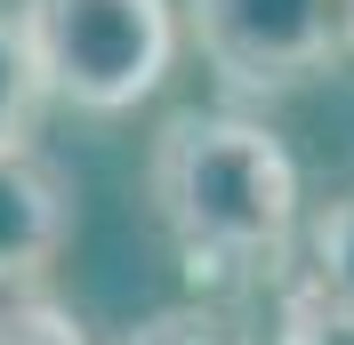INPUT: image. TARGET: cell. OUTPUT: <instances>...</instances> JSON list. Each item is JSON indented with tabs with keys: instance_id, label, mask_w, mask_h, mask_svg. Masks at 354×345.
<instances>
[{
	"instance_id": "obj_1",
	"label": "cell",
	"mask_w": 354,
	"mask_h": 345,
	"mask_svg": "<svg viewBox=\"0 0 354 345\" xmlns=\"http://www.w3.org/2000/svg\"><path fill=\"white\" fill-rule=\"evenodd\" d=\"M145 201L194 273H274L298 225V161L250 112L185 105L145 145Z\"/></svg>"
},
{
	"instance_id": "obj_2",
	"label": "cell",
	"mask_w": 354,
	"mask_h": 345,
	"mask_svg": "<svg viewBox=\"0 0 354 345\" xmlns=\"http://www.w3.org/2000/svg\"><path fill=\"white\" fill-rule=\"evenodd\" d=\"M17 24L41 72V97L88 121L137 112L169 81L177 41H185L177 0H17Z\"/></svg>"
},
{
	"instance_id": "obj_3",
	"label": "cell",
	"mask_w": 354,
	"mask_h": 345,
	"mask_svg": "<svg viewBox=\"0 0 354 345\" xmlns=\"http://www.w3.org/2000/svg\"><path fill=\"white\" fill-rule=\"evenodd\" d=\"M201 65L242 97H290L346 57V0H185Z\"/></svg>"
},
{
	"instance_id": "obj_4",
	"label": "cell",
	"mask_w": 354,
	"mask_h": 345,
	"mask_svg": "<svg viewBox=\"0 0 354 345\" xmlns=\"http://www.w3.org/2000/svg\"><path fill=\"white\" fill-rule=\"evenodd\" d=\"M73 241V177L48 152H0V289H32Z\"/></svg>"
},
{
	"instance_id": "obj_5",
	"label": "cell",
	"mask_w": 354,
	"mask_h": 345,
	"mask_svg": "<svg viewBox=\"0 0 354 345\" xmlns=\"http://www.w3.org/2000/svg\"><path fill=\"white\" fill-rule=\"evenodd\" d=\"M306 329H354V185L306 225V289H298Z\"/></svg>"
},
{
	"instance_id": "obj_6",
	"label": "cell",
	"mask_w": 354,
	"mask_h": 345,
	"mask_svg": "<svg viewBox=\"0 0 354 345\" xmlns=\"http://www.w3.org/2000/svg\"><path fill=\"white\" fill-rule=\"evenodd\" d=\"M32 112H41V72H32L17 8H0V152L32 145Z\"/></svg>"
},
{
	"instance_id": "obj_7",
	"label": "cell",
	"mask_w": 354,
	"mask_h": 345,
	"mask_svg": "<svg viewBox=\"0 0 354 345\" xmlns=\"http://www.w3.org/2000/svg\"><path fill=\"white\" fill-rule=\"evenodd\" d=\"M0 345H88L81 313L41 289H17V297H0Z\"/></svg>"
},
{
	"instance_id": "obj_8",
	"label": "cell",
	"mask_w": 354,
	"mask_h": 345,
	"mask_svg": "<svg viewBox=\"0 0 354 345\" xmlns=\"http://www.w3.org/2000/svg\"><path fill=\"white\" fill-rule=\"evenodd\" d=\"M121 345H242V337H234L209 305H169V313H145Z\"/></svg>"
},
{
	"instance_id": "obj_9",
	"label": "cell",
	"mask_w": 354,
	"mask_h": 345,
	"mask_svg": "<svg viewBox=\"0 0 354 345\" xmlns=\"http://www.w3.org/2000/svg\"><path fill=\"white\" fill-rule=\"evenodd\" d=\"M346 57H354V0H346Z\"/></svg>"
}]
</instances>
